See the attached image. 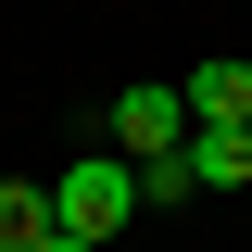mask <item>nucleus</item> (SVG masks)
<instances>
[{"mask_svg":"<svg viewBox=\"0 0 252 252\" xmlns=\"http://www.w3.org/2000/svg\"><path fill=\"white\" fill-rule=\"evenodd\" d=\"M126 215H139V164L126 152H76L51 177V227H76V240H114Z\"/></svg>","mask_w":252,"mask_h":252,"instance_id":"1","label":"nucleus"},{"mask_svg":"<svg viewBox=\"0 0 252 252\" xmlns=\"http://www.w3.org/2000/svg\"><path fill=\"white\" fill-rule=\"evenodd\" d=\"M114 152H126V164H177V152H189V101H177V89H126V101H114Z\"/></svg>","mask_w":252,"mask_h":252,"instance_id":"2","label":"nucleus"},{"mask_svg":"<svg viewBox=\"0 0 252 252\" xmlns=\"http://www.w3.org/2000/svg\"><path fill=\"white\" fill-rule=\"evenodd\" d=\"M252 177V126H189V189H240Z\"/></svg>","mask_w":252,"mask_h":252,"instance_id":"3","label":"nucleus"},{"mask_svg":"<svg viewBox=\"0 0 252 252\" xmlns=\"http://www.w3.org/2000/svg\"><path fill=\"white\" fill-rule=\"evenodd\" d=\"M38 240H51V189L0 177V252H38Z\"/></svg>","mask_w":252,"mask_h":252,"instance_id":"4","label":"nucleus"},{"mask_svg":"<svg viewBox=\"0 0 252 252\" xmlns=\"http://www.w3.org/2000/svg\"><path fill=\"white\" fill-rule=\"evenodd\" d=\"M38 252H101V240H76V227H51V240H38Z\"/></svg>","mask_w":252,"mask_h":252,"instance_id":"5","label":"nucleus"}]
</instances>
